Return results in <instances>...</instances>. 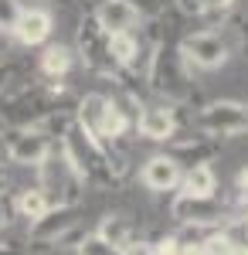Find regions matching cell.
<instances>
[{
    "instance_id": "8",
    "label": "cell",
    "mask_w": 248,
    "mask_h": 255,
    "mask_svg": "<svg viewBox=\"0 0 248 255\" xmlns=\"http://www.w3.org/2000/svg\"><path fill=\"white\" fill-rule=\"evenodd\" d=\"M51 27H55V17H51L44 7H20L10 34H14L17 44H24V48H38V44H44V41L51 38Z\"/></svg>"
},
{
    "instance_id": "20",
    "label": "cell",
    "mask_w": 248,
    "mask_h": 255,
    "mask_svg": "<svg viewBox=\"0 0 248 255\" xmlns=\"http://www.w3.org/2000/svg\"><path fill=\"white\" fill-rule=\"evenodd\" d=\"M75 255H123V249L109 245L106 238H99V235H85L82 242H78Z\"/></svg>"
},
{
    "instance_id": "2",
    "label": "cell",
    "mask_w": 248,
    "mask_h": 255,
    "mask_svg": "<svg viewBox=\"0 0 248 255\" xmlns=\"http://www.w3.org/2000/svg\"><path fill=\"white\" fill-rule=\"evenodd\" d=\"M75 55L82 58V65H85L89 72H96V75H102V79H116V75H119L113 55H109V34L99 27V20L92 17V14L82 17V24H78Z\"/></svg>"
},
{
    "instance_id": "31",
    "label": "cell",
    "mask_w": 248,
    "mask_h": 255,
    "mask_svg": "<svg viewBox=\"0 0 248 255\" xmlns=\"http://www.w3.org/2000/svg\"><path fill=\"white\" fill-rule=\"evenodd\" d=\"M231 255H248V245H242V242H238V245H235V252Z\"/></svg>"
},
{
    "instance_id": "7",
    "label": "cell",
    "mask_w": 248,
    "mask_h": 255,
    "mask_svg": "<svg viewBox=\"0 0 248 255\" xmlns=\"http://www.w3.org/2000/svg\"><path fill=\"white\" fill-rule=\"evenodd\" d=\"M170 215L180 221V225H191V228H201V225H221L228 218V208L214 197H194V194H177L170 204Z\"/></svg>"
},
{
    "instance_id": "21",
    "label": "cell",
    "mask_w": 248,
    "mask_h": 255,
    "mask_svg": "<svg viewBox=\"0 0 248 255\" xmlns=\"http://www.w3.org/2000/svg\"><path fill=\"white\" fill-rule=\"evenodd\" d=\"M20 14V0H0V31H10Z\"/></svg>"
},
{
    "instance_id": "26",
    "label": "cell",
    "mask_w": 248,
    "mask_h": 255,
    "mask_svg": "<svg viewBox=\"0 0 248 255\" xmlns=\"http://www.w3.org/2000/svg\"><path fill=\"white\" fill-rule=\"evenodd\" d=\"M201 3H204V14H208V10H228L235 0H201Z\"/></svg>"
},
{
    "instance_id": "13",
    "label": "cell",
    "mask_w": 248,
    "mask_h": 255,
    "mask_svg": "<svg viewBox=\"0 0 248 255\" xmlns=\"http://www.w3.org/2000/svg\"><path fill=\"white\" fill-rule=\"evenodd\" d=\"M109 55H113L119 72H136L143 65V41L136 31H119L109 34Z\"/></svg>"
},
{
    "instance_id": "14",
    "label": "cell",
    "mask_w": 248,
    "mask_h": 255,
    "mask_svg": "<svg viewBox=\"0 0 248 255\" xmlns=\"http://www.w3.org/2000/svg\"><path fill=\"white\" fill-rule=\"evenodd\" d=\"M180 194H194V197H214L218 194V174L211 163H197L187 167L180 177Z\"/></svg>"
},
{
    "instance_id": "25",
    "label": "cell",
    "mask_w": 248,
    "mask_h": 255,
    "mask_svg": "<svg viewBox=\"0 0 248 255\" xmlns=\"http://www.w3.org/2000/svg\"><path fill=\"white\" fill-rule=\"evenodd\" d=\"M177 255H208V252H204V242H180Z\"/></svg>"
},
{
    "instance_id": "29",
    "label": "cell",
    "mask_w": 248,
    "mask_h": 255,
    "mask_svg": "<svg viewBox=\"0 0 248 255\" xmlns=\"http://www.w3.org/2000/svg\"><path fill=\"white\" fill-rule=\"evenodd\" d=\"M0 255H20V249H14V245H3V242H0Z\"/></svg>"
},
{
    "instance_id": "23",
    "label": "cell",
    "mask_w": 248,
    "mask_h": 255,
    "mask_svg": "<svg viewBox=\"0 0 248 255\" xmlns=\"http://www.w3.org/2000/svg\"><path fill=\"white\" fill-rule=\"evenodd\" d=\"M123 255H156V252H153V242H129L123 249Z\"/></svg>"
},
{
    "instance_id": "15",
    "label": "cell",
    "mask_w": 248,
    "mask_h": 255,
    "mask_svg": "<svg viewBox=\"0 0 248 255\" xmlns=\"http://www.w3.org/2000/svg\"><path fill=\"white\" fill-rule=\"evenodd\" d=\"M55 204H58V201L48 194L41 184H34V187H20V191H17V201H14L17 215L27 218V225H31V221H38V218L44 215L48 208H55Z\"/></svg>"
},
{
    "instance_id": "24",
    "label": "cell",
    "mask_w": 248,
    "mask_h": 255,
    "mask_svg": "<svg viewBox=\"0 0 248 255\" xmlns=\"http://www.w3.org/2000/svg\"><path fill=\"white\" fill-rule=\"evenodd\" d=\"M173 3H177V7H180L184 14H191V17L204 14V3H201V0H173Z\"/></svg>"
},
{
    "instance_id": "32",
    "label": "cell",
    "mask_w": 248,
    "mask_h": 255,
    "mask_svg": "<svg viewBox=\"0 0 248 255\" xmlns=\"http://www.w3.org/2000/svg\"><path fill=\"white\" fill-rule=\"evenodd\" d=\"M3 65H7V48L0 44V68H3Z\"/></svg>"
},
{
    "instance_id": "27",
    "label": "cell",
    "mask_w": 248,
    "mask_h": 255,
    "mask_svg": "<svg viewBox=\"0 0 248 255\" xmlns=\"http://www.w3.org/2000/svg\"><path fill=\"white\" fill-rule=\"evenodd\" d=\"M7 221H10V204H7V201L0 197V228H3Z\"/></svg>"
},
{
    "instance_id": "3",
    "label": "cell",
    "mask_w": 248,
    "mask_h": 255,
    "mask_svg": "<svg viewBox=\"0 0 248 255\" xmlns=\"http://www.w3.org/2000/svg\"><path fill=\"white\" fill-rule=\"evenodd\" d=\"M3 143H7V163L31 167V170H38L58 146L55 136H48L41 126H17V129H7V133H3Z\"/></svg>"
},
{
    "instance_id": "6",
    "label": "cell",
    "mask_w": 248,
    "mask_h": 255,
    "mask_svg": "<svg viewBox=\"0 0 248 255\" xmlns=\"http://www.w3.org/2000/svg\"><path fill=\"white\" fill-rule=\"evenodd\" d=\"M78 228V208L75 204H55L38 221H31V242L38 245H61Z\"/></svg>"
},
{
    "instance_id": "1",
    "label": "cell",
    "mask_w": 248,
    "mask_h": 255,
    "mask_svg": "<svg viewBox=\"0 0 248 255\" xmlns=\"http://www.w3.org/2000/svg\"><path fill=\"white\" fill-rule=\"evenodd\" d=\"M146 82L156 96H163L167 102H191L194 99V79L187 61L180 58V51L170 44H156L153 55L146 58Z\"/></svg>"
},
{
    "instance_id": "22",
    "label": "cell",
    "mask_w": 248,
    "mask_h": 255,
    "mask_svg": "<svg viewBox=\"0 0 248 255\" xmlns=\"http://www.w3.org/2000/svg\"><path fill=\"white\" fill-rule=\"evenodd\" d=\"M153 252L156 255H177L180 252V238L167 235V238H160V242H153Z\"/></svg>"
},
{
    "instance_id": "18",
    "label": "cell",
    "mask_w": 248,
    "mask_h": 255,
    "mask_svg": "<svg viewBox=\"0 0 248 255\" xmlns=\"http://www.w3.org/2000/svg\"><path fill=\"white\" fill-rule=\"evenodd\" d=\"M99 238H106L109 245H116V249H126L129 242H133V225H129V218L126 215H106L102 221H99Z\"/></svg>"
},
{
    "instance_id": "16",
    "label": "cell",
    "mask_w": 248,
    "mask_h": 255,
    "mask_svg": "<svg viewBox=\"0 0 248 255\" xmlns=\"http://www.w3.org/2000/svg\"><path fill=\"white\" fill-rule=\"evenodd\" d=\"M72 65H75V48H68V44H48L41 51V75L44 79L61 82L72 72Z\"/></svg>"
},
{
    "instance_id": "33",
    "label": "cell",
    "mask_w": 248,
    "mask_h": 255,
    "mask_svg": "<svg viewBox=\"0 0 248 255\" xmlns=\"http://www.w3.org/2000/svg\"><path fill=\"white\" fill-rule=\"evenodd\" d=\"M3 184H7V174H3V163H0V191H3Z\"/></svg>"
},
{
    "instance_id": "10",
    "label": "cell",
    "mask_w": 248,
    "mask_h": 255,
    "mask_svg": "<svg viewBox=\"0 0 248 255\" xmlns=\"http://www.w3.org/2000/svg\"><path fill=\"white\" fill-rule=\"evenodd\" d=\"M180 177H184V167L177 163L173 157L167 153H156L143 163V170H139V180H143V187H150V191H177L180 187Z\"/></svg>"
},
{
    "instance_id": "4",
    "label": "cell",
    "mask_w": 248,
    "mask_h": 255,
    "mask_svg": "<svg viewBox=\"0 0 248 255\" xmlns=\"http://www.w3.org/2000/svg\"><path fill=\"white\" fill-rule=\"evenodd\" d=\"M177 51L187 61V68H201V72H214L231 58V44L221 31H194L180 41Z\"/></svg>"
},
{
    "instance_id": "5",
    "label": "cell",
    "mask_w": 248,
    "mask_h": 255,
    "mask_svg": "<svg viewBox=\"0 0 248 255\" xmlns=\"http://www.w3.org/2000/svg\"><path fill=\"white\" fill-rule=\"evenodd\" d=\"M197 129L204 136H238V133H248V106L235 102V99H214L208 106H201Z\"/></svg>"
},
{
    "instance_id": "9",
    "label": "cell",
    "mask_w": 248,
    "mask_h": 255,
    "mask_svg": "<svg viewBox=\"0 0 248 255\" xmlns=\"http://www.w3.org/2000/svg\"><path fill=\"white\" fill-rule=\"evenodd\" d=\"M92 17L99 20V27L106 34H119V31H136L143 14H139V7L133 0H99Z\"/></svg>"
},
{
    "instance_id": "11",
    "label": "cell",
    "mask_w": 248,
    "mask_h": 255,
    "mask_svg": "<svg viewBox=\"0 0 248 255\" xmlns=\"http://www.w3.org/2000/svg\"><path fill=\"white\" fill-rule=\"evenodd\" d=\"M136 133L153 143H167L177 133V116L167 106H143V113L136 116Z\"/></svg>"
},
{
    "instance_id": "28",
    "label": "cell",
    "mask_w": 248,
    "mask_h": 255,
    "mask_svg": "<svg viewBox=\"0 0 248 255\" xmlns=\"http://www.w3.org/2000/svg\"><path fill=\"white\" fill-rule=\"evenodd\" d=\"M238 191L248 197V167H242V174H238Z\"/></svg>"
},
{
    "instance_id": "12",
    "label": "cell",
    "mask_w": 248,
    "mask_h": 255,
    "mask_svg": "<svg viewBox=\"0 0 248 255\" xmlns=\"http://www.w3.org/2000/svg\"><path fill=\"white\" fill-rule=\"evenodd\" d=\"M170 150L167 157H173L180 167H197V163H211V157L218 153V143H211L208 136H191V139H167Z\"/></svg>"
},
{
    "instance_id": "30",
    "label": "cell",
    "mask_w": 248,
    "mask_h": 255,
    "mask_svg": "<svg viewBox=\"0 0 248 255\" xmlns=\"http://www.w3.org/2000/svg\"><path fill=\"white\" fill-rule=\"evenodd\" d=\"M0 163H7V143H3V133H0Z\"/></svg>"
},
{
    "instance_id": "19",
    "label": "cell",
    "mask_w": 248,
    "mask_h": 255,
    "mask_svg": "<svg viewBox=\"0 0 248 255\" xmlns=\"http://www.w3.org/2000/svg\"><path fill=\"white\" fill-rule=\"evenodd\" d=\"M235 245H238V238L231 235L228 228H221V232H214V235L204 238V252L208 255H231Z\"/></svg>"
},
{
    "instance_id": "17",
    "label": "cell",
    "mask_w": 248,
    "mask_h": 255,
    "mask_svg": "<svg viewBox=\"0 0 248 255\" xmlns=\"http://www.w3.org/2000/svg\"><path fill=\"white\" fill-rule=\"evenodd\" d=\"M126 129H129V116H126V109L109 99L106 102V113H102V126H99V139L102 143H119V139L126 136Z\"/></svg>"
}]
</instances>
